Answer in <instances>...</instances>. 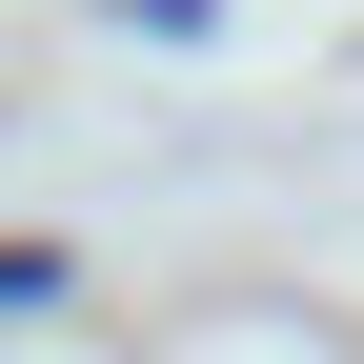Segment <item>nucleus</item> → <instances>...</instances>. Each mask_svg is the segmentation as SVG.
Listing matches in <instances>:
<instances>
[]
</instances>
